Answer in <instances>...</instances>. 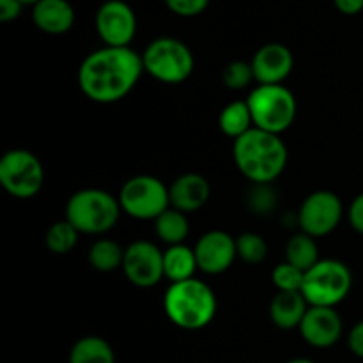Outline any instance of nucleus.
I'll use <instances>...</instances> for the list:
<instances>
[{
  "mask_svg": "<svg viewBox=\"0 0 363 363\" xmlns=\"http://www.w3.org/2000/svg\"><path fill=\"white\" fill-rule=\"evenodd\" d=\"M254 126L273 135L289 130L298 116V101L286 85H255L247 98Z\"/></svg>",
  "mask_w": 363,
  "mask_h": 363,
  "instance_id": "nucleus-5",
  "label": "nucleus"
},
{
  "mask_svg": "<svg viewBox=\"0 0 363 363\" xmlns=\"http://www.w3.org/2000/svg\"><path fill=\"white\" fill-rule=\"evenodd\" d=\"M77 13L69 0H39L32 6V21L41 32L62 35L73 28Z\"/></svg>",
  "mask_w": 363,
  "mask_h": 363,
  "instance_id": "nucleus-17",
  "label": "nucleus"
},
{
  "mask_svg": "<svg viewBox=\"0 0 363 363\" xmlns=\"http://www.w3.org/2000/svg\"><path fill=\"white\" fill-rule=\"evenodd\" d=\"M167 9L181 18H194L208 9L211 0H163Z\"/></svg>",
  "mask_w": 363,
  "mask_h": 363,
  "instance_id": "nucleus-30",
  "label": "nucleus"
},
{
  "mask_svg": "<svg viewBox=\"0 0 363 363\" xmlns=\"http://www.w3.org/2000/svg\"><path fill=\"white\" fill-rule=\"evenodd\" d=\"M303 279L305 273L287 261L277 264L272 273V280L279 291H301Z\"/></svg>",
  "mask_w": 363,
  "mask_h": 363,
  "instance_id": "nucleus-29",
  "label": "nucleus"
},
{
  "mask_svg": "<svg viewBox=\"0 0 363 363\" xmlns=\"http://www.w3.org/2000/svg\"><path fill=\"white\" fill-rule=\"evenodd\" d=\"M347 220H350V225L353 227L357 233L363 234V194L357 195L354 201L350 204V209H347Z\"/></svg>",
  "mask_w": 363,
  "mask_h": 363,
  "instance_id": "nucleus-31",
  "label": "nucleus"
},
{
  "mask_svg": "<svg viewBox=\"0 0 363 363\" xmlns=\"http://www.w3.org/2000/svg\"><path fill=\"white\" fill-rule=\"evenodd\" d=\"M197 269L199 262L195 250L184 243L172 245L163 252V272H165V279H169L170 284L195 279Z\"/></svg>",
  "mask_w": 363,
  "mask_h": 363,
  "instance_id": "nucleus-19",
  "label": "nucleus"
},
{
  "mask_svg": "<svg viewBox=\"0 0 363 363\" xmlns=\"http://www.w3.org/2000/svg\"><path fill=\"white\" fill-rule=\"evenodd\" d=\"M155 233L169 247L183 245L190 234V222H188L186 213L169 208L155 220Z\"/></svg>",
  "mask_w": 363,
  "mask_h": 363,
  "instance_id": "nucleus-22",
  "label": "nucleus"
},
{
  "mask_svg": "<svg viewBox=\"0 0 363 363\" xmlns=\"http://www.w3.org/2000/svg\"><path fill=\"white\" fill-rule=\"evenodd\" d=\"M218 128L225 137L233 138V140L243 137L252 128H255L247 99L245 101H233L223 106L218 116Z\"/></svg>",
  "mask_w": 363,
  "mask_h": 363,
  "instance_id": "nucleus-21",
  "label": "nucleus"
},
{
  "mask_svg": "<svg viewBox=\"0 0 363 363\" xmlns=\"http://www.w3.org/2000/svg\"><path fill=\"white\" fill-rule=\"evenodd\" d=\"M123 272L131 286L151 289L165 279L163 252L151 241H133L128 245V248H124Z\"/></svg>",
  "mask_w": 363,
  "mask_h": 363,
  "instance_id": "nucleus-12",
  "label": "nucleus"
},
{
  "mask_svg": "<svg viewBox=\"0 0 363 363\" xmlns=\"http://www.w3.org/2000/svg\"><path fill=\"white\" fill-rule=\"evenodd\" d=\"M311 308L301 291H279L269 303V318L280 330L300 328Z\"/></svg>",
  "mask_w": 363,
  "mask_h": 363,
  "instance_id": "nucleus-18",
  "label": "nucleus"
},
{
  "mask_svg": "<svg viewBox=\"0 0 363 363\" xmlns=\"http://www.w3.org/2000/svg\"><path fill=\"white\" fill-rule=\"evenodd\" d=\"M78 238H80V233H78L77 227L64 218L50 225V229L46 230L45 243L52 254L64 255L69 254L77 247Z\"/></svg>",
  "mask_w": 363,
  "mask_h": 363,
  "instance_id": "nucleus-25",
  "label": "nucleus"
},
{
  "mask_svg": "<svg viewBox=\"0 0 363 363\" xmlns=\"http://www.w3.org/2000/svg\"><path fill=\"white\" fill-rule=\"evenodd\" d=\"M124 248L113 240H98L89 248V264L99 273L123 269Z\"/></svg>",
  "mask_w": 363,
  "mask_h": 363,
  "instance_id": "nucleus-24",
  "label": "nucleus"
},
{
  "mask_svg": "<svg viewBox=\"0 0 363 363\" xmlns=\"http://www.w3.org/2000/svg\"><path fill=\"white\" fill-rule=\"evenodd\" d=\"M222 80L223 84H225V87L230 89V91L247 89L252 82H255L252 64L245 62V60H233V62L227 64L225 69H223Z\"/></svg>",
  "mask_w": 363,
  "mask_h": 363,
  "instance_id": "nucleus-28",
  "label": "nucleus"
},
{
  "mask_svg": "<svg viewBox=\"0 0 363 363\" xmlns=\"http://www.w3.org/2000/svg\"><path fill=\"white\" fill-rule=\"evenodd\" d=\"M298 330L308 346L326 350V347L335 346L340 340L344 323L335 308L311 307Z\"/></svg>",
  "mask_w": 363,
  "mask_h": 363,
  "instance_id": "nucleus-15",
  "label": "nucleus"
},
{
  "mask_svg": "<svg viewBox=\"0 0 363 363\" xmlns=\"http://www.w3.org/2000/svg\"><path fill=\"white\" fill-rule=\"evenodd\" d=\"M45 184V167L34 152L11 149L0 158V186L14 199L35 197Z\"/></svg>",
  "mask_w": 363,
  "mask_h": 363,
  "instance_id": "nucleus-9",
  "label": "nucleus"
},
{
  "mask_svg": "<svg viewBox=\"0 0 363 363\" xmlns=\"http://www.w3.org/2000/svg\"><path fill=\"white\" fill-rule=\"evenodd\" d=\"M333 6L346 16H354L363 11V0H333Z\"/></svg>",
  "mask_w": 363,
  "mask_h": 363,
  "instance_id": "nucleus-34",
  "label": "nucleus"
},
{
  "mask_svg": "<svg viewBox=\"0 0 363 363\" xmlns=\"http://www.w3.org/2000/svg\"><path fill=\"white\" fill-rule=\"evenodd\" d=\"M163 311L174 326L197 332L211 325L218 311L216 294L199 279L170 284L163 296Z\"/></svg>",
  "mask_w": 363,
  "mask_h": 363,
  "instance_id": "nucleus-3",
  "label": "nucleus"
},
{
  "mask_svg": "<svg viewBox=\"0 0 363 363\" xmlns=\"http://www.w3.org/2000/svg\"><path fill=\"white\" fill-rule=\"evenodd\" d=\"M347 346H350V351L354 357L363 360V321L357 323L351 328L350 335H347Z\"/></svg>",
  "mask_w": 363,
  "mask_h": 363,
  "instance_id": "nucleus-33",
  "label": "nucleus"
},
{
  "mask_svg": "<svg viewBox=\"0 0 363 363\" xmlns=\"http://www.w3.org/2000/svg\"><path fill=\"white\" fill-rule=\"evenodd\" d=\"M286 261L296 266L303 273L314 268L321 259H319V247L315 243V238L308 236L305 233H298L291 236L286 247Z\"/></svg>",
  "mask_w": 363,
  "mask_h": 363,
  "instance_id": "nucleus-23",
  "label": "nucleus"
},
{
  "mask_svg": "<svg viewBox=\"0 0 363 363\" xmlns=\"http://www.w3.org/2000/svg\"><path fill=\"white\" fill-rule=\"evenodd\" d=\"M144 71L162 84L177 85L191 77L195 59L188 45L176 38H156L142 53Z\"/></svg>",
  "mask_w": 363,
  "mask_h": 363,
  "instance_id": "nucleus-6",
  "label": "nucleus"
},
{
  "mask_svg": "<svg viewBox=\"0 0 363 363\" xmlns=\"http://www.w3.org/2000/svg\"><path fill=\"white\" fill-rule=\"evenodd\" d=\"M353 275L344 262L337 259H321L305 273L301 294L311 307H332L342 303L351 293Z\"/></svg>",
  "mask_w": 363,
  "mask_h": 363,
  "instance_id": "nucleus-7",
  "label": "nucleus"
},
{
  "mask_svg": "<svg viewBox=\"0 0 363 363\" xmlns=\"http://www.w3.org/2000/svg\"><path fill=\"white\" fill-rule=\"evenodd\" d=\"M233 158L252 184H272L286 170L289 151L280 135L252 128L234 140Z\"/></svg>",
  "mask_w": 363,
  "mask_h": 363,
  "instance_id": "nucleus-2",
  "label": "nucleus"
},
{
  "mask_svg": "<svg viewBox=\"0 0 363 363\" xmlns=\"http://www.w3.org/2000/svg\"><path fill=\"white\" fill-rule=\"evenodd\" d=\"M121 209L135 220H152L170 208V188L149 174L133 176L119 191Z\"/></svg>",
  "mask_w": 363,
  "mask_h": 363,
  "instance_id": "nucleus-8",
  "label": "nucleus"
},
{
  "mask_svg": "<svg viewBox=\"0 0 363 363\" xmlns=\"http://www.w3.org/2000/svg\"><path fill=\"white\" fill-rule=\"evenodd\" d=\"M257 85H282L294 67V55L282 43H268L250 60Z\"/></svg>",
  "mask_w": 363,
  "mask_h": 363,
  "instance_id": "nucleus-14",
  "label": "nucleus"
},
{
  "mask_svg": "<svg viewBox=\"0 0 363 363\" xmlns=\"http://www.w3.org/2000/svg\"><path fill=\"white\" fill-rule=\"evenodd\" d=\"M247 204L255 215H269L279 204L275 188L272 184H252L247 194Z\"/></svg>",
  "mask_w": 363,
  "mask_h": 363,
  "instance_id": "nucleus-27",
  "label": "nucleus"
},
{
  "mask_svg": "<svg viewBox=\"0 0 363 363\" xmlns=\"http://www.w3.org/2000/svg\"><path fill=\"white\" fill-rule=\"evenodd\" d=\"M238 257L243 259L247 264H261L268 257V243L261 234L243 233L236 238Z\"/></svg>",
  "mask_w": 363,
  "mask_h": 363,
  "instance_id": "nucleus-26",
  "label": "nucleus"
},
{
  "mask_svg": "<svg viewBox=\"0 0 363 363\" xmlns=\"http://www.w3.org/2000/svg\"><path fill=\"white\" fill-rule=\"evenodd\" d=\"M23 7L20 0H0V21L9 23V21L18 20Z\"/></svg>",
  "mask_w": 363,
  "mask_h": 363,
  "instance_id": "nucleus-32",
  "label": "nucleus"
},
{
  "mask_svg": "<svg viewBox=\"0 0 363 363\" xmlns=\"http://www.w3.org/2000/svg\"><path fill=\"white\" fill-rule=\"evenodd\" d=\"M21 4H23V6H34V4H38L39 0H20Z\"/></svg>",
  "mask_w": 363,
  "mask_h": 363,
  "instance_id": "nucleus-36",
  "label": "nucleus"
},
{
  "mask_svg": "<svg viewBox=\"0 0 363 363\" xmlns=\"http://www.w3.org/2000/svg\"><path fill=\"white\" fill-rule=\"evenodd\" d=\"M94 27L105 46H130L137 34V14L124 0H105L98 7Z\"/></svg>",
  "mask_w": 363,
  "mask_h": 363,
  "instance_id": "nucleus-11",
  "label": "nucleus"
},
{
  "mask_svg": "<svg viewBox=\"0 0 363 363\" xmlns=\"http://www.w3.org/2000/svg\"><path fill=\"white\" fill-rule=\"evenodd\" d=\"M121 213L119 199L112 194L99 188H84L67 199L64 218L73 223L80 234L99 236L117 225Z\"/></svg>",
  "mask_w": 363,
  "mask_h": 363,
  "instance_id": "nucleus-4",
  "label": "nucleus"
},
{
  "mask_svg": "<svg viewBox=\"0 0 363 363\" xmlns=\"http://www.w3.org/2000/svg\"><path fill=\"white\" fill-rule=\"evenodd\" d=\"M342 216L344 206L339 195L328 190H318L305 197L296 220L301 233L312 238H323L340 225Z\"/></svg>",
  "mask_w": 363,
  "mask_h": 363,
  "instance_id": "nucleus-10",
  "label": "nucleus"
},
{
  "mask_svg": "<svg viewBox=\"0 0 363 363\" xmlns=\"http://www.w3.org/2000/svg\"><path fill=\"white\" fill-rule=\"evenodd\" d=\"M287 363H315V362L308 360V358H293V360H289Z\"/></svg>",
  "mask_w": 363,
  "mask_h": 363,
  "instance_id": "nucleus-35",
  "label": "nucleus"
},
{
  "mask_svg": "<svg viewBox=\"0 0 363 363\" xmlns=\"http://www.w3.org/2000/svg\"><path fill=\"white\" fill-rule=\"evenodd\" d=\"M142 73H145L142 55L131 46H103L82 60L77 78L85 98L112 105L133 91Z\"/></svg>",
  "mask_w": 363,
  "mask_h": 363,
  "instance_id": "nucleus-1",
  "label": "nucleus"
},
{
  "mask_svg": "<svg viewBox=\"0 0 363 363\" xmlns=\"http://www.w3.org/2000/svg\"><path fill=\"white\" fill-rule=\"evenodd\" d=\"M170 208L183 213H195L204 208L211 195L208 179L197 172H186L170 184Z\"/></svg>",
  "mask_w": 363,
  "mask_h": 363,
  "instance_id": "nucleus-16",
  "label": "nucleus"
},
{
  "mask_svg": "<svg viewBox=\"0 0 363 363\" xmlns=\"http://www.w3.org/2000/svg\"><path fill=\"white\" fill-rule=\"evenodd\" d=\"M194 250L197 255L199 269L208 275H222L238 257L236 238L218 229L202 234Z\"/></svg>",
  "mask_w": 363,
  "mask_h": 363,
  "instance_id": "nucleus-13",
  "label": "nucleus"
},
{
  "mask_svg": "<svg viewBox=\"0 0 363 363\" xmlns=\"http://www.w3.org/2000/svg\"><path fill=\"white\" fill-rule=\"evenodd\" d=\"M67 363H116V351L103 337L87 335L73 344Z\"/></svg>",
  "mask_w": 363,
  "mask_h": 363,
  "instance_id": "nucleus-20",
  "label": "nucleus"
}]
</instances>
